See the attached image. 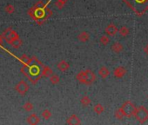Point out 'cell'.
<instances>
[{"mask_svg":"<svg viewBox=\"0 0 148 125\" xmlns=\"http://www.w3.org/2000/svg\"><path fill=\"white\" fill-rule=\"evenodd\" d=\"M23 64V67L20 69L21 73L25 75L31 82H32L33 84H36L42 77L44 64L36 57H31L28 62Z\"/></svg>","mask_w":148,"mask_h":125,"instance_id":"6da1fadb","label":"cell"},{"mask_svg":"<svg viewBox=\"0 0 148 125\" xmlns=\"http://www.w3.org/2000/svg\"><path fill=\"white\" fill-rule=\"evenodd\" d=\"M51 3V0H47L46 3H44L41 0L37 2L32 7L28 10V15L33 19L38 25H42L47 22V20L53 16L52 10L48 7V5Z\"/></svg>","mask_w":148,"mask_h":125,"instance_id":"7a4b0ae2","label":"cell"},{"mask_svg":"<svg viewBox=\"0 0 148 125\" xmlns=\"http://www.w3.org/2000/svg\"><path fill=\"white\" fill-rule=\"evenodd\" d=\"M138 17L148 11V0H123Z\"/></svg>","mask_w":148,"mask_h":125,"instance_id":"3957f363","label":"cell"},{"mask_svg":"<svg viewBox=\"0 0 148 125\" xmlns=\"http://www.w3.org/2000/svg\"><path fill=\"white\" fill-rule=\"evenodd\" d=\"M96 75L95 73L91 70H82L80 72H78L76 75V79L83 83V84L85 85H91L96 81Z\"/></svg>","mask_w":148,"mask_h":125,"instance_id":"277c9868","label":"cell"},{"mask_svg":"<svg viewBox=\"0 0 148 125\" xmlns=\"http://www.w3.org/2000/svg\"><path fill=\"white\" fill-rule=\"evenodd\" d=\"M119 109L122 111L124 116L128 117V118H130L132 116H134L135 113H136V110H137V107L131 101L125 102Z\"/></svg>","mask_w":148,"mask_h":125,"instance_id":"5b68a950","label":"cell"},{"mask_svg":"<svg viewBox=\"0 0 148 125\" xmlns=\"http://www.w3.org/2000/svg\"><path fill=\"white\" fill-rule=\"evenodd\" d=\"M134 116L139 123H145L148 121V109L144 106H139L137 108Z\"/></svg>","mask_w":148,"mask_h":125,"instance_id":"8992f818","label":"cell"},{"mask_svg":"<svg viewBox=\"0 0 148 125\" xmlns=\"http://www.w3.org/2000/svg\"><path fill=\"white\" fill-rule=\"evenodd\" d=\"M29 89H30L29 84L24 80L19 81L15 86V91L21 96L26 95V93L29 91Z\"/></svg>","mask_w":148,"mask_h":125,"instance_id":"52a82bcc","label":"cell"},{"mask_svg":"<svg viewBox=\"0 0 148 125\" xmlns=\"http://www.w3.org/2000/svg\"><path fill=\"white\" fill-rule=\"evenodd\" d=\"M2 37H3V39H5L6 42H9L11 41V40H12L13 38H15L16 36H18V34L14 30H12V28H6L4 31H3V33H2Z\"/></svg>","mask_w":148,"mask_h":125,"instance_id":"ba28073f","label":"cell"},{"mask_svg":"<svg viewBox=\"0 0 148 125\" xmlns=\"http://www.w3.org/2000/svg\"><path fill=\"white\" fill-rule=\"evenodd\" d=\"M127 70L125 67L123 66H119L116 69H114L113 70V76L116 78H122L125 74H126Z\"/></svg>","mask_w":148,"mask_h":125,"instance_id":"9c48e42d","label":"cell"},{"mask_svg":"<svg viewBox=\"0 0 148 125\" xmlns=\"http://www.w3.org/2000/svg\"><path fill=\"white\" fill-rule=\"evenodd\" d=\"M106 33L108 35V36H114L117 33H118V30L119 29L117 28V26L113 24H110L106 26Z\"/></svg>","mask_w":148,"mask_h":125,"instance_id":"30bf717a","label":"cell"},{"mask_svg":"<svg viewBox=\"0 0 148 125\" xmlns=\"http://www.w3.org/2000/svg\"><path fill=\"white\" fill-rule=\"evenodd\" d=\"M22 44H23V41H22V39L20 38L19 36H16L15 38H13L12 40H11V41L9 42V45H10L13 49H18V48H20L21 45H22Z\"/></svg>","mask_w":148,"mask_h":125,"instance_id":"8fae6325","label":"cell"},{"mask_svg":"<svg viewBox=\"0 0 148 125\" xmlns=\"http://www.w3.org/2000/svg\"><path fill=\"white\" fill-rule=\"evenodd\" d=\"M66 124L69 125H79L81 124V121L77 115H72L70 117L66 119Z\"/></svg>","mask_w":148,"mask_h":125,"instance_id":"7c38bea8","label":"cell"},{"mask_svg":"<svg viewBox=\"0 0 148 125\" xmlns=\"http://www.w3.org/2000/svg\"><path fill=\"white\" fill-rule=\"evenodd\" d=\"M26 122L31 124V125H36V124H38L40 122V119L36 114H31V116H29L27 117Z\"/></svg>","mask_w":148,"mask_h":125,"instance_id":"4fadbf2b","label":"cell"},{"mask_svg":"<svg viewBox=\"0 0 148 125\" xmlns=\"http://www.w3.org/2000/svg\"><path fill=\"white\" fill-rule=\"evenodd\" d=\"M69 67H70V64H69L66 61H65V60H61V61L59 62L58 64H57V68H58L59 70L61 71V72H65V71L68 70Z\"/></svg>","mask_w":148,"mask_h":125,"instance_id":"5bb4252c","label":"cell"},{"mask_svg":"<svg viewBox=\"0 0 148 125\" xmlns=\"http://www.w3.org/2000/svg\"><path fill=\"white\" fill-rule=\"evenodd\" d=\"M98 75H100V76L101 78L105 79L110 75V70H109V69L107 67L103 66V67H101L100 70H98Z\"/></svg>","mask_w":148,"mask_h":125,"instance_id":"9a60e30c","label":"cell"},{"mask_svg":"<svg viewBox=\"0 0 148 125\" xmlns=\"http://www.w3.org/2000/svg\"><path fill=\"white\" fill-rule=\"evenodd\" d=\"M78 39L82 42V43H85L90 39V34L87 31H82L78 34Z\"/></svg>","mask_w":148,"mask_h":125,"instance_id":"2e32d148","label":"cell"},{"mask_svg":"<svg viewBox=\"0 0 148 125\" xmlns=\"http://www.w3.org/2000/svg\"><path fill=\"white\" fill-rule=\"evenodd\" d=\"M111 49L114 53H119L123 51V45L119 43V42H115V43L113 44Z\"/></svg>","mask_w":148,"mask_h":125,"instance_id":"e0dca14e","label":"cell"},{"mask_svg":"<svg viewBox=\"0 0 148 125\" xmlns=\"http://www.w3.org/2000/svg\"><path fill=\"white\" fill-rule=\"evenodd\" d=\"M53 74V70H52V68H50L49 66L44 65V68H43V70H42V76L50 77Z\"/></svg>","mask_w":148,"mask_h":125,"instance_id":"ac0fdd59","label":"cell"},{"mask_svg":"<svg viewBox=\"0 0 148 125\" xmlns=\"http://www.w3.org/2000/svg\"><path fill=\"white\" fill-rule=\"evenodd\" d=\"M118 32L119 33V35H120L121 36L125 37V36H127L130 34V30H129V28L126 27V26H122V27H120V29L118 30Z\"/></svg>","mask_w":148,"mask_h":125,"instance_id":"d6986e66","label":"cell"},{"mask_svg":"<svg viewBox=\"0 0 148 125\" xmlns=\"http://www.w3.org/2000/svg\"><path fill=\"white\" fill-rule=\"evenodd\" d=\"M93 110H94V112H95L96 114L100 115V114H102V113L105 111V108H104V106H103L102 104L98 103V104H96V105L94 106Z\"/></svg>","mask_w":148,"mask_h":125,"instance_id":"ffe728a7","label":"cell"},{"mask_svg":"<svg viewBox=\"0 0 148 125\" xmlns=\"http://www.w3.org/2000/svg\"><path fill=\"white\" fill-rule=\"evenodd\" d=\"M91 99H90V97L88 96H84L80 100V103L84 107H88L91 104Z\"/></svg>","mask_w":148,"mask_h":125,"instance_id":"44dd1931","label":"cell"},{"mask_svg":"<svg viewBox=\"0 0 148 125\" xmlns=\"http://www.w3.org/2000/svg\"><path fill=\"white\" fill-rule=\"evenodd\" d=\"M50 82L53 83V84H58V83L60 82V77L59 75L57 74H53L50 76Z\"/></svg>","mask_w":148,"mask_h":125,"instance_id":"7402d4cb","label":"cell"},{"mask_svg":"<svg viewBox=\"0 0 148 125\" xmlns=\"http://www.w3.org/2000/svg\"><path fill=\"white\" fill-rule=\"evenodd\" d=\"M100 42L102 45H107L109 43H110V38L108 37V36H102L100 38Z\"/></svg>","mask_w":148,"mask_h":125,"instance_id":"603a6c76","label":"cell"},{"mask_svg":"<svg viewBox=\"0 0 148 125\" xmlns=\"http://www.w3.org/2000/svg\"><path fill=\"white\" fill-rule=\"evenodd\" d=\"M41 115H42V117L43 118H44L45 120H48L49 118L52 116V112L49 110V109H45L44 110H43V112H42Z\"/></svg>","mask_w":148,"mask_h":125,"instance_id":"cb8c5ba5","label":"cell"},{"mask_svg":"<svg viewBox=\"0 0 148 125\" xmlns=\"http://www.w3.org/2000/svg\"><path fill=\"white\" fill-rule=\"evenodd\" d=\"M5 11L7 14H13L15 11V7L12 5H7L5 8Z\"/></svg>","mask_w":148,"mask_h":125,"instance_id":"d4e9b609","label":"cell"},{"mask_svg":"<svg viewBox=\"0 0 148 125\" xmlns=\"http://www.w3.org/2000/svg\"><path fill=\"white\" fill-rule=\"evenodd\" d=\"M23 109H24L25 111L30 112V111H31V110L33 109V104H32L31 103H30V102H27V103H25L23 105Z\"/></svg>","mask_w":148,"mask_h":125,"instance_id":"484cf974","label":"cell"},{"mask_svg":"<svg viewBox=\"0 0 148 125\" xmlns=\"http://www.w3.org/2000/svg\"><path fill=\"white\" fill-rule=\"evenodd\" d=\"M114 116H115L118 120H122V119H123L124 115H123L122 111L120 110V109H118L115 110V112H114Z\"/></svg>","mask_w":148,"mask_h":125,"instance_id":"4316f807","label":"cell"},{"mask_svg":"<svg viewBox=\"0 0 148 125\" xmlns=\"http://www.w3.org/2000/svg\"><path fill=\"white\" fill-rule=\"evenodd\" d=\"M29 59H30V57H29L27 55H25V54H23V55L18 58V60H19L20 62H22L23 64H25L26 62H28Z\"/></svg>","mask_w":148,"mask_h":125,"instance_id":"83f0119b","label":"cell"},{"mask_svg":"<svg viewBox=\"0 0 148 125\" xmlns=\"http://www.w3.org/2000/svg\"><path fill=\"white\" fill-rule=\"evenodd\" d=\"M143 51H144V53H145L146 56H148V44L143 48Z\"/></svg>","mask_w":148,"mask_h":125,"instance_id":"f1b7e54d","label":"cell"},{"mask_svg":"<svg viewBox=\"0 0 148 125\" xmlns=\"http://www.w3.org/2000/svg\"><path fill=\"white\" fill-rule=\"evenodd\" d=\"M57 2H59V3H61V4H63V5H65V4L69 1V0H56Z\"/></svg>","mask_w":148,"mask_h":125,"instance_id":"f546056e","label":"cell"},{"mask_svg":"<svg viewBox=\"0 0 148 125\" xmlns=\"http://www.w3.org/2000/svg\"><path fill=\"white\" fill-rule=\"evenodd\" d=\"M3 37H2V36L0 35V46H2V45H3Z\"/></svg>","mask_w":148,"mask_h":125,"instance_id":"4dcf8cb0","label":"cell"}]
</instances>
